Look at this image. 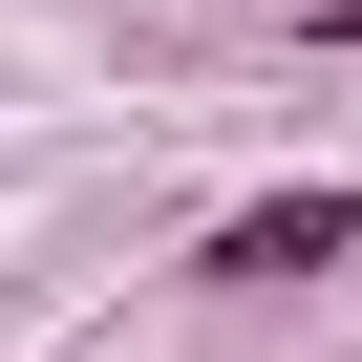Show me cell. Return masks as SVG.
<instances>
[{
  "mask_svg": "<svg viewBox=\"0 0 362 362\" xmlns=\"http://www.w3.org/2000/svg\"><path fill=\"white\" fill-rule=\"evenodd\" d=\"M341 256H362V192H320V170H298V192H235V214H214V256H192V277L277 298V277H341Z\"/></svg>",
  "mask_w": 362,
  "mask_h": 362,
  "instance_id": "cell-1",
  "label": "cell"
},
{
  "mask_svg": "<svg viewBox=\"0 0 362 362\" xmlns=\"http://www.w3.org/2000/svg\"><path fill=\"white\" fill-rule=\"evenodd\" d=\"M320 22H341V43H362V0H320Z\"/></svg>",
  "mask_w": 362,
  "mask_h": 362,
  "instance_id": "cell-2",
  "label": "cell"
}]
</instances>
